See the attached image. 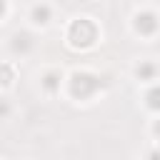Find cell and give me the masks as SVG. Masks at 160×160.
I'll return each mask as SVG.
<instances>
[{"label": "cell", "mask_w": 160, "mask_h": 160, "mask_svg": "<svg viewBox=\"0 0 160 160\" xmlns=\"http://www.w3.org/2000/svg\"><path fill=\"white\" fill-rule=\"evenodd\" d=\"M68 40L72 48H90L98 40V25L88 18H80L68 28Z\"/></svg>", "instance_id": "obj_1"}, {"label": "cell", "mask_w": 160, "mask_h": 160, "mask_svg": "<svg viewBox=\"0 0 160 160\" xmlns=\"http://www.w3.org/2000/svg\"><path fill=\"white\" fill-rule=\"evenodd\" d=\"M100 90V78L98 75H90V72H72L70 78V92L80 100H88L92 98L95 92Z\"/></svg>", "instance_id": "obj_2"}, {"label": "cell", "mask_w": 160, "mask_h": 160, "mask_svg": "<svg viewBox=\"0 0 160 160\" xmlns=\"http://www.w3.org/2000/svg\"><path fill=\"white\" fill-rule=\"evenodd\" d=\"M132 25H135V30H138L140 35H152V32L160 28V20H158V15H155V12L142 10V12H138V15H135Z\"/></svg>", "instance_id": "obj_3"}, {"label": "cell", "mask_w": 160, "mask_h": 160, "mask_svg": "<svg viewBox=\"0 0 160 160\" xmlns=\"http://www.w3.org/2000/svg\"><path fill=\"white\" fill-rule=\"evenodd\" d=\"M10 48H12V52L25 55V52H30V50H32V38H30L28 32H15V35H12Z\"/></svg>", "instance_id": "obj_4"}, {"label": "cell", "mask_w": 160, "mask_h": 160, "mask_svg": "<svg viewBox=\"0 0 160 160\" xmlns=\"http://www.w3.org/2000/svg\"><path fill=\"white\" fill-rule=\"evenodd\" d=\"M30 20H32L35 25H48V22H50V8H48L45 2L32 5V10H30Z\"/></svg>", "instance_id": "obj_5"}, {"label": "cell", "mask_w": 160, "mask_h": 160, "mask_svg": "<svg viewBox=\"0 0 160 160\" xmlns=\"http://www.w3.org/2000/svg\"><path fill=\"white\" fill-rule=\"evenodd\" d=\"M155 72H158L155 62H140V65H138V70H135V75H138L140 80H152V78H155Z\"/></svg>", "instance_id": "obj_6"}, {"label": "cell", "mask_w": 160, "mask_h": 160, "mask_svg": "<svg viewBox=\"0 0 160 160\" xmlns=\"http://www.w3.org/2000/svg\"><path fill=\"white\" fill-rule=\"evenodd\" d=\"M42 88H45L48 92H55V90L60 88V72H55V70L48 72V75L42 78Z\"/></svg>", "instance_id": "obj_7"}, {"label": "cell", "mask_w": 160, "mask_h": 160, "mask_svg": "<svg viewBox=\"0 0 160 160\" xmlns=\"http://www.w3.org/2000/svg\"><path fill=\"white\" fill-rule=\"evenodd\" d=\"M12 80H15V70H12V65L2 62V65H0V85H10Z\"/></svg>", "instance_id": "obj_8"}, {"label": "cell", "mask_w": 160, "mask_h": 160, "mask_svg": "<svg viewBox=\"0 0 160 160\" xmlns=\"http://www.w3.org/2000/svg\"><path fill=\"white\" fill-rule=\"evenodd\" d=\"M145 100H148V108H150V110H160V85H155V88L145 95Z\"/></svg>", "instance_id": "obj_9"}, {"label": "cell", "mask_w": 160, "mask_h": 160, "mask_svg": "<svg viewBox=\"0 0 160 160\" xmlns=\"http://www.w3.org/2000/svg\"><path fill=\"white\" fill-rule=\"evenodd\" d=\"M8 110H10V108H8V102H0V115H5Z\"/></svg>", "instance_id": "obj_10"}, {"label": "cell", "mask_w": 160, "mask_h": 160, "mask_svg": "<svg viewBox=\"0 0 160 160\" xmlns=\"http://www.w3.org/2000/svg\"><path fill=\"white\" fill-rule=\"evenodd\" d=\"M150 160H160V150H152L150 152Z\"/></svg>", "instance_id": "obj_11"}, {"label": "cell", "mask_w": 160, "mask_h": 160, "mask_svg": "<svg viewBox=\"0 0 160 160\" xmlns=\"http://www.w3.org/2000/svg\"><path fill=\"white\" fill-rule=\"evenodd\" d=\"M5 8H8V2H5V0H0V18L5 15Z\"/></svg>", "instance_id": "obj_12"}, {"label": "cell", "mask_w": 160, "mask_h": 160, "mask_svg": "<svg viewBox=\"0 0 160 160\" xmlns=\"http://www.w3.org/2000/svg\"><path fill=\"white\" fill-rule=\"evenodd\" d=\"M152 130H155V135H158V138H160V120H158V122H155V128H152Z\"/></svg>", "instance_id": "obj_13"}]
</instances>
